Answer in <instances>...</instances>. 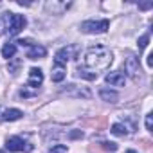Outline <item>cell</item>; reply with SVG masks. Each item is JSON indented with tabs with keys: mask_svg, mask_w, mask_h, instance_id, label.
<instances>
[{
	"mask_svg": "<svg viewBox=\"0 0 153 153\" xmlns=\"http://www.w3.org/2000/svg\"><path fill=\"white\" fill-rule=\"evenodd\" d=\"M114 61V56H112V51L106 49L105 45H96V47H90L87 52H85V58H83V67L92 70V74L97 76V72L101 70H106Z\"/></svg>",
	"mask_w": 153,
	"mask_h": 153,
	"instance_id": "obj_1",
	"label": "cell"
},
{
	"mask_svg": "<svg viewBox=\"0 0 153 153\" xmlns=\"http://www.w3.org/2000/svg\"><path fill=\"white\" fill-rule=\"evenodd\" d=\"M25 25H27V20H25V16H22V15H15V13H11V16H9V22H7V31H9V34H18L22 29H25Z\"/></svg>",
	"mask_w": 153,
	"mask_h": 153,
	"instance_id": "obj_2",
	"label": "cell"
},
{
	"mask_svg": "<svg viewBox=\"0 0 153 153\" xmlns=\"http://www.w3.org/2000/svg\"><path fill=\"white\" fill-rule=\"evenodd\" d=\"M110 27V22L108 20H101V22H94V20H88V22H83L81 24V31L85 33H92V34H99V33H105L106 29Z\"/></svg>",
	"mask_w": 153,
	"mask_h": 153,
	"instance_id": "obj_3",
	"label": "cell"
},
{
	"mask_svg": "<svg viewBox=\"0 0 153 153\" xmlns=\"http://www.w3.org/2000/svg\"><path fill=\"white\" fill-rule=\"evenodd\" d=\"M6 148L9 151H31L33 149V146L27 144V142H24L22 137H9L7 142H6Z\"/></svg>",
	"mask_w": 153,
	"mask_h": 153,
	"instance_id": "obj_4",
	"label": "cell"
},
{
	"mask_svg": "<svg viewBox=\"0 0 153 153\" xmlns=\"http://www.w3.org/2000/svg\"><path fill=\"white\" fill-rule=\"evenodd\" d=\"M124 68H126V72L131 79L137 81L140 78V67H139V59L135 56H128V59L124 61Z\"/></svg>",
	"mask_w": 153,
	"mask_h": 153,
	"instance_id": "obj_5",
	"label": "cell"
},
{
	"mask_svg": "<svg viewBox=\"0 0 153 153\" xmlns=\"http://www.w3.org/2000/svg\"><path fill=\"white\" fill-rule=\"evenodd\" d=\"M43 83V72L40 68H31L29 70V79H27V85L31 88H36Z\"/></svg>",
	"mask_w": 153,
	"mask_h": 153,
	"instance_id": "obj_6",
	"label": "cell"
},
{
	"mask_svg": "<svg viewBox=\"0 0 153 153\" xmlns=\"http://www.w3.org/2000/svg\"><path fill=\"white\" fill-rule=\"evenodd\" d=\"M105 81H106L108 85H112V87H124L126 78H124V74H123V72L117 70V72H110V74H106Z\"/></svg>",
	"mask_w": 153,
	"mask_h": 153,
	"instance_id": "obj_7",
	"label": "cell"
},
{
	"mask_svg": "<svg viewBox=\"0 0 153 153\" xmlns=\"http://www.w3.org/2000/svg\"><path fill=\"white\" fill-rule=\"evenodd\" d=\"M65 76H67V68H65V65H61V63H56V61H54L52 74H51L52 81H54V83H59V81H63V79H65Z\"/></svg>",
	"mask_w": 153,
	"mask_h": 153,
	"instance_id": "obj_8",
	"label": "cell"
},
{
	"mask_svg": "<svg viewBox=\"0 0 153 153\" xmlns=\"http://www.w3.org/2000/svg\"><path fill=\"white\" fill-rule=\"evenodd\" d=\"M72 47H63V49H59L58 52H56V58H54V61L56 63H61V65H65L68 59H70V56H72Z\"/></svg>",
	"mask_w": 153,
	"mask_h": 153,
	"instance_id": "obj_9",
	"label": "cell"
},
{
	"mask_svg": "<svg viewBox=\"0 0 153 153\" xmlns=\"http://www.w3.org/2000/svg\"><path fill=\"white\" fill-rule=\"evenodd\" d=\"M45 54H47V49H45V47H42V45H34V47L29 49L27 58H29V59H38V58H45Z\"/></svg>",
	"mask_w": 153,
	"mask_h": 153,
	"instance_id": "obj_10",
	"label": "cell"
},
{
	"mask_svg": "<svg viewBox=\"0 0 153 153\" xmlns=\"http://www.w3.org/2000/svg\"><path fill=\"white\" fill-rule=\"evenodd\" d=\"M22 115H24L22 110H18V108H7L2 114V119L4 121H18V119H22Z\"/></svg>",
	"mask_w": 153,
	"mask_h": 153,
	"instance_id": "obj_11",
	"label": "cell"
},
{
	"mask_svg": "<svg viewBox=\"0 0 153 153\" xmlns=\"http://www.w3.org/2000/svg\"><path fill=\"white\" fill-rule=\"evenodd\" d=\"M99 96H101L103 101H108V103H117V99H119L117 92H114V90H106V88H103V90L99 92Z\"/></svg>",
	"mask_w": 153,
	"mask_h": 153,
	"instance_id": "obj_12",
	"label": "cell"
},
{
	"mask_svg": "<svg viewBox=\"0 0 153 153\" xmlns=\"http://www.w3.org/2000/svg\"><path fill=\"white\" fill-rule=\"evenodd\" d=\"M15 52H16V43H6L4 45V49H2V56L4 58H13L15 56Z\"/></svg>",
	"mask_w": 153,
	"mask_h": 153,
	"instance_id": "obj_13",
	"label": "cell"
},
{
	"mask_svg": "<svg viewBox=\"0 0 153 153\" xmlns=\"http://www.w3.org/2000/svg\"><path fill=\"white\" fill-rule=\"evenodd\" d=\"M112 133H114V135H119V137H123V135H126V133H128V128H126V124L115 123V124L112 126Z\"/></svg>",
	"mask_w": 153,
	"mask_h": 153,
	"instance_id": "obj_14",
	"label": "cell"
},
{
	"mask_svg": "<svg viewBox=\"0 0 153 153\" xmlns=\"http://www.w3.org/2000/svg\"><path fill=\"white\" fill-rule=\"evenodd\" d=\"M148 42H149V34H144V36H140V38H139V49H140V51H142V49H146Z\"/></svg>",
	"mask_w": 153,
	"mask_h": 153,
	"instance_id": "obj_15",
	"label": "cell"
},
{
	"mask_svg": "<svg viewBox=\"0 0 153 153\" xmlns=\"http://www.w3.org/2000/svg\"><path fill=\"white\" fill-rule=\"evenodd\" d=\"M49 153H67V146H63V144H56V146H52V149H51Z\"/></svg>",
	"mask_w": 153,
	"mask_h": 153,
	"instance_id": "obj_16",
	"label": "cell"
},
{
	"mask_svg": "<svg viewBox=\"0 0 153 153\" xmlns=\"http://www.w3.org/2000/svg\"><path fill=\"white\" fill-rule=\"evenodd\" d=\"M101 146H103V149H106V151H115V149H117V144H115V142H103Z\"/></svg>",
	"mask_w": 153,
	"mask_h": 153,
	"instance_id": "obj_17",
	"label": "cell"
},
{
	"mask_svg": "<svg viewBox=\"0 0 153 153\" xmlns=\"http://www.w3.org/2000/svg\"><path fill=\"white\" fill-rule=\"evenodd\" d=\"M151 128H153V119H151V115H146V130L151 131Z\"/></svg>",
	"mask_w": 153,
	"mask_h": 153,
	"instance_id": "obj_18",
	"label": "cell"
},
{
	"mask_svg": "<svg viewBox=\"0 0 153 153\" xmlns=\"http://www.w3.org/2000/svg\"><path fill=\"white\" fill-rule=\"evenodd\" d=\"M149 7H153V2H144V4H139V9H142V11L149 9Z\"/></svg>",
	"mask_w": 153,
	"mask_h": 153,
	"instance_id": "obj_19",
	"label": "cell"
},
{
	"mask_svg": "<svg viewBox=\"0 0 153 153\" xmlns=\"http://www.w3.org/2000/svg\"><path fill=\"white\" fill-rule=\"evenodd\" d=\"M16 43H18V45H22V47H24V45H31V40H27V38H25V40H18V42H16Z\"/></svg>",
	"mask_w": 153,
	"mask_h": 153,
	"instance_id": "obj_20",
	"label": "cell"
},
{
	"mask_svg": "<svg viewBox=\"0 0 153 153\" xmlns=\"http://www.w3.org/2000/svg\"><path fill=\"white\" fill-rule=\"evenodd\" d=\"M70 137H72V139H76V137H83V133H81V131H72Z\"/></svg>",
	"mask_w": 153,
	"mask_h": 153,
	"instance_id": "obj_21",
	"label": "cell"
},
{
	"mask_svg": "<svg viewBox=\"0 0 153 153\" xmlns=\"http://www.w3.org/2000/svg\"><path fill=\"white\" fill-rule=\"evenodd\" d=\"M148 67H153V54L148 56Z\"/></svg>",
	"mask_w": 153,
	"mask_h": 153,
	"instance_id": "obj_22",
	"label": "cell"
},
{
	"mask_svg": "<svg viewBox=\"0 0 153 153\" xmlns=\"http://www.w3.org/2000/svg\"><path fill=\"white\" fill-rule=\"evenodd\" d=\"M126 153H137V151H133V149H128V151H126Z\"/></svg>",
	"mask_w": 153,
	"mask_h": 153,
	"instance_id": "obj_23",
	"label": "cell"
},
{
	"mask_svg": "<svg viewBox=\"0 0 153 153\" xmlns=\"http://www.w3.org/2000/svg\"><path fill=\"white\" fill-rule=\"evenodd\" d=\"M0 153H4V151H2V149H0Z\"/></svg>",
	"mask_w": 153,
	"mask_h": 153,
	"instance_id": "obj_24",
	"label": "cell"
}]
</instances>
